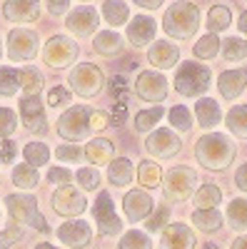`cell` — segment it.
<instances>
[{"label":"cell","instance_id":"obj_7","mask_svg":"<svg viewBox=\"0 0 247 249\" xmlns=\"http://www.w3.org/2000/svg\"><path fill=\"white\" fill-rule=\"evenodd\" d=\"M70 88L80 97H95L102 90V72L93 62H80L70 72Z\"/></svg>","mask_w":247,"mask_h":249},{"label":"cell","instance_id":"obj_24","mask_svg":"<svg viewBox=\"0 0 247 249\" xmlns=\"http://www.w3.org/2000/svg\"><path fill=\"white\" fill-rule=\"evenodd\" d=\"M113 155H115V144H113V140H105V137L90 140L88 147H85V157L93 164H110Z\"/></svg>","mask_w":247,"mask_h":249},{"label":"cell","instance_id":"obj_41","mask_svg":"<svg viewBox=\"0 0 247 249\" xmlns=\"http://www.w3.org/2000/svg\"><path fill=\"white\" fill-rule=\"evenodd\" d=\"M170 124L180 132H190L192 130V112L185 107V105H177L170 110Z\"/></svg>","mask_w":247,"mask_h":249},{"label":"cell","instance_id":"obj_23","mask_svg":"<svg viewBox=\"0 0 247 249\" xmlns=\"http://www.w3.org/2000/svg\"><path fill=\"white\" fill-rule=\"evenodd\" d=\"M195 115H197V124L205 130H210L215 127V124H220L222 120V110L215 100H208V97H202L197 100V105H195Z\"/></svg>","mask_w":247,"mask_h":249},{"label":"cell","instance_id":"obj_45","mask_svg":"<svg viewBox=\"0 0 247 249\" xmlns=\"http://www.w3.org/2000/svg\"><path fill=\"white\" fill-rule=\"evenodd\" d=\"M75 179L80 182L82 190H88V192H93V190H97V187H100V172L93 170V167H82V170H77Z\"/></svg>","mask_w":247,"mask_h":249},{"label":"cell","instance_id":"obj_34","mask_svg":"<svg viewBox=\"0 0 247 249\" xmlns=\"http://www.w3.org/2000/svg\"><path fill=\"white\" fill-rule=\"evenodd\" d=\"M232 23V15L230 10L225 8V5H212L210 13H208V30L210 33H222V30H228Z\"/></svg>","mask_w":247,"mask_h":249},{"label":"cell","instance_id":"obj_53","mask_svg":"<svg viewBox=\"0 0 247 249\" xmlns=\"http://www.w3.org/2000/svg\"><path fill=\"white\" fill-rule=\"evenodd\" d=\"M50 15H65L70 10V0H45Z\"/></svg>","mask_w":247,"mask_h":249},{"label":"cell","instance_id":"obj_61","mask_svg":"<svg viewBox=\"0 0 247 249\" xmlns=\"http://www.w3.org/2000/svg\"><path fill=\"white\" fill-rule=\"evenodd\" d=\"M0 57H3V43H0Z\"/></svg>","mask_w":247,"mask_h":249},{"label":"cell","instance_id":"obj_20","mask_svg":"<svg viewBox=\"0 0 247 249\" xmlns=\"http://www.w3.org/2000/svg\"><path fill=\"white\" fill-rule=\"evenodd\" d=\"M155 20L148 18V15H135L133 23H128V40L135 45V48H145L148 43H152L155 37Z\"/></svg>","mask_w":247,"mask_h":249},{"label":"cell","instance_id":"obj_16","mask_svg":"<svg viewBox=\"0 0 247 249\" xmlns=\"http://www.w3.org/2000/svg\"><path fill=\"white\" fill-rule=\"evenodd\" d=\"M65 25H68V30H70L73 35L88 37V35H93V33L97 30L100 20H97V13H95L90 5H80V8H75V10L68 15Z\"/></svg>","mask_w":247,"mask_h":249},{"label":"cell","instance_id":"obj_43","mask_svg":"<svg viewBox=\"0 0 247 249\" xmlns=\"http://www.w3.org/2000/svg\"><path fill=\"white\" fill-rule=\"evenodd\" d=\"M168 222H170V207L160 204L157 210H152L150 217L145 219V227H148V232H160V230L168 227Z\"/></svg>","mask_w":247,"mask_h":249},{"label":"cell","instance_id":"obj_6","mask_svg":"<svg viewBox=\"0 0 247 249\" xmlns=\"http://www.w3.org/2000/svg\"><path fill=\"white\" fill-rule=\"evenodd\" d=\"M197 187V172L192 167L177 164L168 172V179L162 184V192L168 202H185L192 197V190Z\"/></svg>","mask_w":247,"mask_h":249},{"label":"cell","instance_id":"obj_8","mask_svg":"<svg viewBox=\"0 0 247 249\" xmlns=\"http://www.w3.org/2000/svg\"><path fill=\"white\" fill-rule=\"evenodd\" d=\"M93 214H95L97 232H100V234L115 237V234L122 232V222H120V217L115 214L110 192H100V195H97V199H95V204H93Z\"/></svg>","mask_w":247,"mask_h":249},{"label":"cell","instance_id":"obj_55","mask_svg":"<svg viewBox=\"0 0 247 249\" xmlns=\"http://www.w3.org/2000/svg\"><path fill=\"white\" fill-rule=\"evenodd\" d=\"M235 184L240 187L242 192H247V162H245L242 167H240V170L235 172Z\"/></svg>","mask_w":247,"mask_h":249},{"label":"cell","instance_id":"obj_25","mask_svg":"<svg viewBox=\"0 0 247 249\" xmlns=\"http://www.w3.org/2000/svg\"><path fill=\"white\" fill-rule=\"evenodd\" d=\"M108 179L115 184V187H125L133 182V162L128 157H117L110 162L108 167Z\"/></svg>","mask_w":247,"mask_h":249},{"label":"cell","instance_id":"obj_59","mask_svg":"<svg viewBox=\"0 0 247 249\" xmlns=\"http://www.w3.org/2000/svg\"><path fill=\"white\" fill-rule=\"evenodd\" d=\"M35 249H57V247H53V244H48V242H40Z\"/></svg>","mask_w":247,"mask_h":249},{"label":"cell","instance_id":"obj_17","mask_svg":"<svg viewBox=\"0 0 247 249\" xmlns=\"http://www.w3.org/2000/svg\"><path fill=\"white\" fill-rule=\"evenodd\" d=\"M152 210H155L152 197L148 192H142V190H133V192L125 195V199H122V212H125V217L130 222L148 219Z\"/></svg>","mask_w":247,"mask_h":249},{"label":"cell","instance_id":"obj_60","mask_svg":"<svg viewBox=\"0 0 247 249\" xmlns=\"http://www.w3.org/2000/svg\"><path fill=\"white\" fill-rule=\"evenodd\" d=\"M202 249H220V247H217V244H205Z\"/></svg>","mask_w":247,"mask_h":249},{"label":"cell","instance_id":"obj_40","mask_svg":"<svg viewBox=\"0 0 247 249\" xmlns=\"http://www.w3.org/2000/svg\"><path fill=\"white\" fill-rule=\"evenodd\" d=\"M222 57L228 60V62H240L247 57V43L240 37H230V40H225V45H222Z\"/></svg>","mask_w":247,"mask_h":249},{"label":"cell","instance_id":"obj_30","mask_svg":"<svg viewBox=\"0 0 247 249\" xmlns=\"http://www.w3.org/2000/svg\"><path fill=\"white\" fill-rule=\"evenodd\" d=\"M228 130L235 135V137H242L247 140V105H235L230 112H228Z\"/></svg>","mask_w":247,"mask_h":249},{"label":"cell","instance_id":"obj_37","mask_svg":"<svg viewBox=\"0 0 247 249\" xmlns=\"http://www.w3.org/2000/svg\"><path fill=\"white\" fill-rule=\"evenodd\" d=\"M20 88L25 90V95H40V90H43V75L35 68H23L20 70Z\"/></svg>","mask_w":247,"mask_h":249},{"label":"cell","instance_id":"obj_2","mask_svg":"<svg viewBox=\"0 0 247 249\" xmlns=\"http://www.w3.org/2000/svg\"><path fill=\"white\" fill-rule=\"evenodd\" d=\"M162 28L175 40H190L200 28V8L195 3H190V0L172 3V8L165 10Z\"/></svg>","mask_w":247,"mask_h":249},{"label":"cell","instance_id":"obj_13","mask_svg":"<svg viewBox=\"0 0 247 249\" xmlns=\"http://www.w3.org/2000/svg\"><path fill=\"white\" fill-rule=\"evenodd\" d=\"M135 92L145 102H162L165 97H168V80L155 70H145V72L137 75Z\"/></svg>","mask_w":247,"mask_h":249},{"label":"cell","instance_id":"obj_38","mask_svg":"<svg viewBox=\"0 0 247 249\" xmlns=\"http://www.w3.org/2000/svg\"><path fill=\"white\" fill-rule=\"evenodd\" d=\"M217 53H220V40L215 33L200 37L195 43V57H200V60H212Z\"/></svg>","mask_w":247,"mask_h":249},{"label":"cell","instance_id":"obj_19","mask_svg":"<svg viewBox=\"0 0 247 249\" xmlns=\"http://www.w3.org/2000/svg\"><path fill=\"white\" fill-rule=\"evenodd\" d=\"M3 15L10 23H33L40 18V0H5Z\"/></svg>","mask_w":247,"mask_h":249},{"label":"cell","instance_id":"obj_4","mask_svg":"<svg viewBox=\"0 0 247 249\" xmlns=\"http://www.w3.org/2000/svg\"><path fill=\"white\" fill-rule=\"evenodd\" d=\"M90 107L88 105H75L65 110L57 120V135L68 142H85L93 132L90 127Z\"/></svg>","mask_w":247,"mask_h":249},{"label":"cell","instance_id":"obj_42","mask_svg":"<svg viewBox=\"0 0 247 249\" xmlns=\"http://www.w3.org/2000/svg\"><path fill=\"white\" fill-rule=\"evenodd\" d=\"M117 247H120V249H152V242L148 239L145 232L133 230V232H125V234H122V239H120Z\"/></svg>","mask_w":247,"mask_h":249},{"label":"cell","instance_id":"obj_48","mask_svg":"<svg viewBox=\"0 0 247 249\" xmlns=\"http://www.w3.org/2000/svg\"><path fill=\"white\" fill-rule=\"evenodd\" d=\"M70 100H73V95H70V90H65V88H53V90L48 92V105H50V107L68 105Z\"/></svg>","mask_w":247,"mask_h":249},{"label":"cell","instance_id":"obj_39","mask_svg":"<svg viewBox=\"0 0 247 249\" xmlns=\"http://www.w3.org/2000/svg\"><path fill=\"white\" fill-rule=\"evenodd\" d=\"M20 90V70L13 68H0V95H15Z\"/></svg>","mask_w":247,"mask_h":249},{"label":"cell","instance_id":"obj_27","mask_svg":"<svg viewBox=\"0 0 247 249\" xmlns=\"http://www.w3.org/2000/svg\"><path fill=\"white\" fill-rule=\"evenodd\" d=\"M192 224L200 232H217L222 227V214L215 207L212 210H197V212H192Z\"/></svg>","mask_w":247,"mask_h":249},{"label":"cell","instance_id":"obj_3","mask_svg":"<svg viewBox=\"0 0 247 249\" xmlns=\"http://www.w3.org/2000/svg\"><path fill=\"white\" fill-rule=\"evenodd\" d=\"M212 72L208 65H200V62H182L177 75H175V90L185 97H197L202 92H208L210 88Z\"/></svg>","mask_w":247,"mask_h":249},{"label":"cell","instance_id":"obj_57","mask_svg":"<svg viewBox=\"0 0 247 249\" xmlns=\"http://www.w3.org/2000/svg\"><path fill=\"white\" fill-rule=\"evenodd\" d=\"M232 249H247V234L240 237V239H235V242H232Z\"/></svg>","mask_w":247,"mask_h":249},{"label":"cell","instance_id":"obj_36","mask_svg":"<svg viewBox=\"0 0 247 249\" xmlns=\"http://www.w3.org/2000/svg\"><path fill=\"white\" fill-rule=\"evenodd\" d=\"M23 155H25V162L33 164V167H43V164L50 160V150H48V144H43V142H30V144H25Z\"/></svg>","mask_w":247,"mask_h":249},{"label":"cell","instance_id":"obj_9","mask_svg":"<svg viewBox=\"0 0 247 249\" xmlns=\"http://www.w3.org/2000/svg\"><path fill=\"white\" fill-rule=\"evenodd\" d=\"M38 53V35L25 28H15L8 35V57L13 62H28Z\"/></svg>","mask_w":247,"mask_h":249},{"label":"cell","instance_id":"obj_32","mask_svg":"<svg viewBox=\"0 0 247 249\" xmlns=\"http://www.w3.org/2000/svg\"><path fill=\"white\" fill-rule=\"evenodd\" d=\"M228 219L230 227L237 232H247V199H232L228 204Z\"/></svg>","mask_w":247,"mask_h":249},{"label":"cell","instance_id":"obj_31","mask_svg":"<svg viewBox=\"0 0 247 249\" xmlns=\"http://www.w3.org/2000/svg\"><path fill=\"white\" fill-rule=\"evenodd\" d=\"M220 199H222V192H220V187H215V184H202L200 190L195 192V197H192L197 210H212V207H217Z\"/></svg>","mask_w":247,"mask_h":249},{"label":"cell","instance_id":"obj_21","mask_svg":"<svg viewBox=\"0 0 247 249\" xmlns=\"http://www.w3.org/2000/svg\"><path fill=\"white\" fill-rule=\"evenodd\" d=\"M148 60L152 62V68L170 70L172 65H177L180 50H177V45L168 43V40H157V43H152V48L148 50Z\"/></svg>","mask_w":247,"mask_h":249},{"label":"cell","instance_id":"obj_35","mask_svg":"<svg viewBox=\"0 0 247 249\" xmlns=\"http://www.w3.org/2000/svg\"><path fill=\"white\" fill-rule=\"evenodd\" d=\"M162 115H165V110H162L160 105L137 112V115H135V130H137V132H150L155 124L162 120Z\"/></svg>","mask_w":247,"mask_h":249},{"label":"cell","instance_id":"obj_1","mask_svg":"<svg viewBox=\"0 0 247 249\" xmlns=\"http://www.w3.org/2000/svg\"><path fill=\"white\" fill-rule=\"evenodd\" d=\"M195 157L197 162L202 164L205 170H212V172H222L230 167V162L235 157V144L220 135V132H212V135H202L195 144Z\"/></svg>","mask_w":247,"mask_h":249},{"label":"cell","instance_id":"obj_29","mask_svg":"<svg viewBox=\"0 0 247 249\" xmlns=\"http://www.w3.org/2000/svg\"><path fill=\"white\" fill-rule=\"evenodd\" d=\"M137 182L142 187H148V190H152V187H157L162 182V170L157 162H150V160H142L140 167H137Z\"/></svg>","mask_w":247,"mask_h":249},{"label":"cell","instance_id":"obj_26","mask_svg":"<svg viewBox=\"0 0 247 249\" xmlns=\"http://www.w3.org/2000/svg\"><path fill=\"white\" fill-rule=\"evenodd\" d=\"M102 15H105V20L113 28H117V25L128 23L130 8H128V3H122V0H105V3H102Z\"/></svg>","mask_w":247,"mask_h":249},{"label":"cell","instance_id":"obj_44","mask_svg":"<svg viewBox=\"0 0 247 249\" xmlns=\"http://www.w3.org/2000/svg\"><path fill=\"white\" fill-rule=\"evenodd\" d=\"M55 157L60 160V162H82L85 160V150L82 147H77V144H60V147L55 150Z\"/></svg>","mask_w":247,"mask_h":249},{"label":"cell","instance_id":"obj_28","mask_svg":"<svg viewBox=\"0 0 247 249\" xmlns=\"http://www.w3.org/2000/svg\"><path fill=\"white\" fill-rule=\"evenodd\" d=\"M95 50H97L100 55H108V57L120 55V53H122V37H120L117 33H113V30L100 33V35L95 37Z\"/></svg>","mask_w":247,"mask_h":249},{"label":"cell","instance_id":"obj_22","mask_svg":"<svg viewBox=\"0 0 247 249\" xmlns=\"http://www.w3.org/2000/svg\"><path fill=\"white\" fill-rule=\"evenodd\" d=\"M217 88L225 100H237L247 88V72L245 70H225L217 80Z\"/></svg>","mask_w":247,"mask_h":249},{"label":"cell","instance_id":"obj_12","mask_svg":"<svg viewBox=\"0 0 247 249\" xmlns=\"http://www.w3.org/2000/svg\"><path fill=\"white\" fill-rule=\"evenodd\" d=\"M182 147V142L177 135H172V130H155L148 140H145V150L155 157V160H172Z\"/></svg>","mask_w":247,"mask_h":249},{"label":"cell","instance_id":"obj_14","mask_svg":"<svg viewBox=\"0 0 247 249\" xmlns=\"http://www.w3.org/2000/svg\"><path fill=\"white\" fill-rule=\"evenodd\" d=\"M20 115H23L25 127L33 135H45L48 132V122H45V110L38 95H25L20 102Z\"/></svg>","mask_w":247,"mask_h":249},{"label":"cell","instance_id":"obj_46","mask_svg":"<svg viewBox=\"0 0 247 249\" xmlns=\"http://www.w3.org/2000/svg\"><path fill=\"white\" fill-rule=\"evenodd\" d=\"M110 92H113L115 102H128L130 100V85H128V80L122 77V75H115L110 80Z\"/></svg>","mask_w":247,"mask_h":249},{"label":"cell","instance_id":"obj_11","mask_svg":"<svg viewBox=\"0 0 247 249\" xmlns=\"http://www.w3.org/2000/svg\"><path fill=\"white\" fill-rule=\"evenodd\" d=\"M53 210L60 217H77V214H82V212L88 210V202H85V197L75 190V187L63 184L53 195Z\"/></svg>","mask_w":247,"mask_h":249},{"label":"cell","instance_id":"obj_49","mask_svg":"<svg viewBox=\"0 0 247 249\" xmlns=\"http://www.w3.org/2000/svg\"><path fill=\"white\" fill-rule=\"evenodd\" d=\"M20 237H23V230H20V227H8V230L0 234V249H10Z\"/></svg>","mask_w":247,"mask_h":249},{"label":"cell","instance_id":"obj_51","mask_svg":"<svg viewBox=\"0 0 247 249\" xmlns=\"http://www.w3.org/2000/svg\"><path fill=\"white\" fill-rule=\"evenodd\" d=\"M110 124V115L108 112H102V110H93L90 112V127L93 130H105Z\"/></svg>","mask_w":247,"mask_h":249},{"label":"cell","instance_id":"obj_52","mask_svg":"<svg viewBox=\"0 0 247 249\" xmlns=\"http://www.w3.org/2000/svg\"><path fill=\"white\" fill-rule=\"evenodd\" d=\"M125 117H128V102H115V107H113V112H110V124H122L125 122Z\"/></svg>","mask_w":247,"mask_h":249},{"label":"cell","instance_id":"obj_18","mask_svg":"<svg viewBox=\"0 0 247 249\" xmlns=\"http://www.w3.org/2000/svg\"><path fill=\"white\" fill-rule=\"evenodd\" d=\"M57 239L63 244H68V247H73V249H85L93 239V230H90V224L82 222V219L65 222L57 230Z\"/></svg>","mask_w":247,"mask_h":249},{"label":"cell","instance_id":"obj_15","mask_svg":"<svg viewBox=\"0 0 247 249\" xmlns=\"http://www.w3.org/2000/svg\"><path fill=\"white\" fill-rule=\"evenodd\" d=\"M197 239L192 234V230L182 222H170L162 230V239H160V249H195Z\"/></svg>","mask_w":247,"mask_h":249},{"label":"cell","instance_id":"obj_33","mask_svg":"<svg viewBox=\"0 0 247 249\" xmlns=\"http://www.w3.org/2000/svg\"><path fill=\"white\" fill-rule=\"evenodd\" d=\"M40 182L38 177V170L33 167V164L23 162V164H18V167L13 170V184L20 187V190H33V187Z\"/></svg>","mask_w":247,"mask_h":249},{"label":"cell","instance_id":"obj_58","mask_svg":"<svg viewBox=\"0 0 247 249\" xmlns=\"http://www.w3.org/2000/svg\"><path fill=\"white\" fill-rule=\"evenodd\" d=\"M237 28H240V33H247V10L240 15V23H237Z\"/></svg>","mask_w":247,"mask_h":249},{"label":"cell","instance_id":"obj_54","mask_svg":"<svg viewBox=\"0 0 247 249\" xmlns=\"http://www.w3.org/2000/svg\"><path fill=\"white\" fill-rule=\"evenodd\" d=\"M13 157H15V144L13 142H0V164H8V162H13Z\"/></svg>","mask_w":247,"mask_h":249},{"label":"cell","instance_id":"obj_5","mask_svg":"<svg viewBox=\"0 0 247 249\" xmlns=\"http://www.w3.org/2000/svg\"><path fill=\"white\" fill-rule=\"evenodd\" d=\"M5 204H8V212L15 222L28 224V227H33V230L43 232V234L50 232L45 217L38 212V199L35 197H30V195H10L5 199Z\"/></svg>","mask_w":247,"mask_h":249},{"label":"cell","instance_id":"obj_10","mask_svg":"<svg viewBox=\"0 0 247 249\" xmlns=\"http://www.w3.org/2000/svg\"><path fill=\"white\" fill-rule=\"evenodd\" d=\"M75 57H77V45L73 40H68L65 35H53L45 43L43 60L50 68H65L70 62H75Z\"/></svg>","mask_w":247,"mask_h":249},{"label":"cell","instance_id":"obj_47","mask_svg":"<svg viewBox=\"0 0 247 249\" xmlns=\"http://www.w3.org/2000/svg\"><path fill=\"white\" fill-rule=\"evenodd\" d=\"M15 127H18L15 112L8 110V107H0V140H3V137H10V135L15 132Z\"/></svg>","mask_w":247,"mask_h":249},{"label":"cell","instance_id":"obj_56","mask_svg":"<svg viewBox=\"0 0 247 249\" xmlns=\"http://www.w3.org/2000/svg\"><path fill=\"white\" fill-rule=\"evenodd\" d=\"M135 3H137L140 8H145V10H155V8L162 5V0H135Z\"/></svg>","mask_w":247,"mask_h":249},{"label":"cell","instance_id":"obj_50","mask_svg":"<svg viewBox=\"0 0 247 249\" xmlns=\"http://www.w3.org/2000/svg\"><path fill=\"white\" fill-rule=\"evenodd\" d=\"M48 182H53V184H70L73 182V172L70 170H63V167H53L50 172H48Z\"/></svg>","mask_w":247,"mask_h":249}]
</instances>
